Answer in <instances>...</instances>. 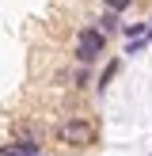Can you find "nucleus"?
Here are the masks:
<instances>
[{"mask_svg":"<svg viewBox=\"0 0 152 156\" xmlns=\"http://www.w3.org/2000/svg\"><path fill=\"white\" fill-rule=\"evenodd\" d=\"M0 156H46V152H42V141L12 137V145H0Z\"/></svg>","mask_w":152,"mask_h":156,"instance_id":"7ed1b4c3","label":"nucleus"},{"mask_svg":"<svg viewBox=\"0 0 152 156\" xmlns=\"http://www.w3.org/2000/svg\"><path fill=\"white\" fill-rule=\"evenodd\" d=\"M122 34H129V38H144V34H148V27H144V23H126V27H122Z\"/></svg>","mask_w":152,"mask_h":156,"instance_id":"0eeeda50","label":"nucleus"},{"mask_svg":"<svg viewBox=\"0 0 152 156\" xmlns=\"http://www.w3.org/2000/svg\"><path fill=\"white\" fill-rule=\"evenodd\" d=\"M53 137H57V145H65V149H91V145L99 141V129H95L91 118L72 114V118H65L57 129H53Z\"/></svg>","mask_w":152,"mask_h":156,"instance_id":"f257e3e1","label":"nucleus"},{"mask_svg":"<svg viewBox=\"0 0 152 156\" xmlns=\"http://www.w3.org/2000/svg\"><path fill=\"white\" fill-rule=\"evenodd\" d=\"M88 69H91V65H80L72 76H68V80H72V88H84V84H88Z\"/></svg>","mask_w":152,"mask_h":156,"instance_id":"6e6552de","label":"nucleus"},{"mask_svg":"<svg viewBox=\"0 0 152 156\" xmlns=\"http://www.w3.org/2000/svg\"><path fill=\"white\" fill-rule=\"evenodd\" d=\"M106 30H99V27H80L76 30V38H72V57H76V65H95L99 57L106 53Z\"/></svg>","mask_w":152,"mask_h":156,"instance_id":"f03ea898","label":"nucleus"},{"mask_svg":"<svg viewBox=\"0 0 152 156\" xmlns=\"http://www.w3.org/2000/svg\"><path fill=\"white\" fill-rule=\"evenodd\" d=\"M103 8H106V12H129V8H133V0H103Z\"/></svg>","mask_w":152,"mask_h":156,"instance_id":"39448f33","label":"nucleus"},{"mask_svg":"<svg viewBox=\"0 0 152 156\" xmlns=\"http://www.w3.org/2000/svg\"><path fill=\"white\" fill-rule=\"evenodd\" d=\"M95 27H99V30H106V34H118V30H122V15H118V12H106V8H103V15L95 19Z\"/></svg>","mask_w":152,"mask_h":156,"instance_id":"20e7f679","label":"nucleus"},{"mask_svg":"<svg viewBox=\"0 0 152 156\" xmlns=\"http://www.w3.org/2000/svg\"><path fill=\"white\" fill-rule=\"evenodd\" d=\"M114 76H118V61H110V65H106V69H103V76H99V91H103V88H106V84H110V80H114Z\"/></svg>","mask_w":152,"mask_h":156,"instance_id":"423d86ee","label":"nucleus"}]
</instances>
